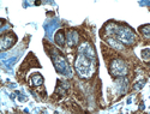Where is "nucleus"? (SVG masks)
Segmentation results:
<instances>
[{
  "instance_id": "nucleus-1",
  "label": "nucleus",
  "mask_w": 150,
  "mask_h": 114,
  "mask_svg": "<svg viewBox=\"0 0 150 114\" xmlns=\"http://www.w3.org/2000/svg\"><path fill=\"white\" fill-rule=\"evenodd\" d=\"M76 69L78 73L82 76V77L87 78L90 74L93 73V65H91V59H89L88 57H85L84 54H81L76 60Z\"/></svg>"
},
{
  "instance_id": "nucleus-2",
  "label": "nucleus",
  "mask_w": 150,
  "mask_h": 114,
  "mask_svg": "<svg viewBox=\"0 0 150 114\" xmlns=\"http://www.w3.org/2000/svg\"><path fill=\"white\" fill-rule=\"evenodd\" d=\"M115 34L118 36V40L121 43H125V45H132L136 39L135 34L130 29H119V30H116Z\"/></svg>"
},
{
  "instance_id": "nucleus-3",
  "label": "nucleus",
  "mask_w": 150,
  "mask_h": 114,
  "mask_svg": "<svg viewBox=\"0 0 150 114\" xmlns=\"http://www.w3.org/2000/svg\"><path fill=\"white\" fill-rule=\"evenodd\" d=\"M111 72L114 76H124L127 72L126 65L121 59H115L111 65Z\"/></svg>"
},
{
  "instance_id": "nucleus-4",
  "label": "nucleus",
  "mask_w": 150,
  "mask_h": 114,
  "mask_svg": "<svg viewBox=\"0 0 150 114\" xmlns=\"http://www.w3.org/2000/svg\"><path fill=\"white\" fill-rule=\"evenodd\" d=\"M108 43L112 46V47H114L116 48L118 51H122L124 49V45L120 42V41H118V40H114V39H108Z\"/></svg>"
},
{
  "instance_id": "nucleus-5",
  "label": "nucleus",
  "mask_w": 150,
  "mask_h": 114,
  "mask_svg": "<svg viewBox=\"0 0 150 114\" xmlns=\"http://www.w3.org/2000/svg\"><path fill=\"white\" fill-rule=\"evenodd\" d=\"M55 41H57L58 45H60V46H63L64 43H65V37H64V34L61 31H59L55 35Z\"/></svg>"
},
{
  "instance_id": "nucleus-6",
  "label": "nucleus",
  "mask_w": 150,
  "mask_h": 114,
  "mask_svg": "<svg viewBox=\"0 0 150 114\" xmlns=\"http://www.w3.org/2000/svg\"><path fill=\"white\" fill-rule=\"evenodd\" d=\"M42 77L41 76H34L33 77V83H34V85H41L42 84Z\"/></svg>"
}]
</instances>
